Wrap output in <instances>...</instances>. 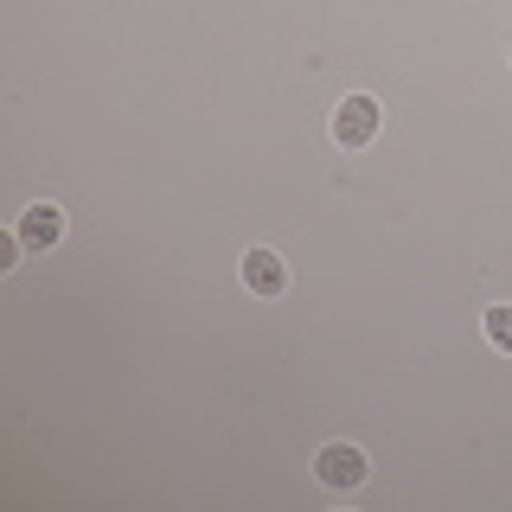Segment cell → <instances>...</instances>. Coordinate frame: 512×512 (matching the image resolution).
<instances>
[{
	"instance_id": "obj_6",
	"label": "cell",
	"mask_w": 512,
	"mask_h": 512,
	"mask_svg": "<svg viewBox=\"0 0 512 512\" xmlns=\"http://www.w3.org/2000/svg\"><path fill=\"white\" fill-rule=\"evenodd\" d=\"M20 256H26V244H20V231H13V237H0V269H13V263H20Z\"/></svg>"
},
{
	"instance_id": "obj_2",
	"label": "cell",
	"mask_w": 512,
	"mask_h": 512,
	"mask_svg": "<svg viewBox=\"0 0 512 512\" xmlns=\"http://www.w3.org/2000/svg\"><path fill=\"white\" fill-rule=\"evenodd\" d=\"M372 135H378V96H346V103L333 109V141H340L346 154H359Z\"/></svg>"
},
{
	"instance_id": "obj_4",
	"label": "cell",
	"mask_w": 512,
	"mask_h": 512,
	"mask_svg": "<svg viewBox=\"0 0 512 512\" xmlns=\"http://www.w3.org/2000/svg\"><path fill=\"white\" fill-rule=\"evenodd\" d=\"M244 288L250 295H282L288 288V269L276 250H244Z\"/></svg>"
},
{
	"instance_id": "obj_3",
	"label": "cell",
	"mask_w": 512,
	"mask_h": 512,
	"mask_svg": "<svg viewBox=\"0 0 512 512\" xmlns=\"http://www.w3.org/2000/svg\"><path fill=\"white\" fill-rule=\"evenodd\" d=\"M58 237H64V212H58V205H26V212H20V244L26 250H52Z\"/></svg>"
},
{
	"instance_id": "obj_5",
	"label": "cell",
	"mask_w": 512,
	"mask_h": 512,
	"mask_svg": "<svg viewBox=\"0 0 512 512\" xmlns=\"http://www.w3.org/2000/svg\"><path fill=\"white\" fill-rule=\"evenodd\" d=\"M487 340L500 352H512V308H487Z\"/></svg>"
},
{
	"instance_id": "obj_1",
	"label": "cell",
	"mask_w": 512,
	"mask_h": 512,
	"mask_svg": "<svg viewBox=\"0 0 512 512\" xmlns=\"http://www.w3.org/2000/svg\"><path fill=\"white\" fill-rule=\"evenodd\" d=\"M314 474H320V487H333V493H359L365 474H372V461H365L359 442H327L314 455Z\"/></svg>"
}]
</instances>
